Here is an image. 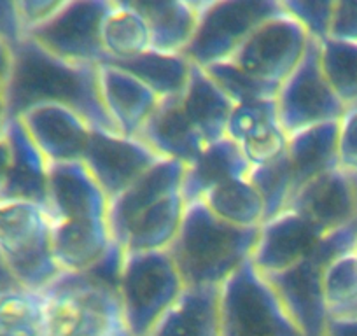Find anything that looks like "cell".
I'll list each match as a JSON object with an SVG mask.
<instances>
[{
    "label": "cell",
    "instance_id": "obj_33",
    "mask_svg": "<svg viewBox=\"0 0 357 336\" xmlns=\"http://www.w3.org/2000/svg\"><path fill=\"white\" fill-rule=\"evenodd\" d=\"M219 84L222 91L228 95L233 105L242 104H252V102H263V100H275L277 88L264 84V82L257 81L252 75L245 74L240 67H236L231 61H222V63L212 65V67L205 68Z\"/></svg>",
    "mask_w": 357,
    "mask_h": 336
},
{
    "label": "cell",
    "instance_id": "obj_13",
    "mask_svg": "<svg viewBox=\"0 0 357 336\" xmlns=\"http://www.w3.org/2000/svg\"><path fill=\"white\" fill-rule=\"evenodd\" d=\"M322 235L294 211H284L261 224L250 261L263 275H275L317 254Z\"/></svg>",
    "mask_w": 357,
    "mask_h": 336
},
{
    "label": "cell",
    "instance_id": "obj_37",
    "mask_svg": "<svg viewBox=\"0 0 357 336\" xmlns=\"http://www.w3.org/2000/svg\"><path fill=\"white\" fill-rule=\"evenodd\" d=\"M25 39L26 30L20 16L18 4L9 0H0V43L13 51Z\"/></svg>",
    "mask_w": 357,
    "mask_h": 336
},
{
    "label": "cell",
    "instance_id": "obj_19",
    "mask_svg": "<svg viewBox=\"0 0 357 336\" xmlns=\"http://www.w3.org/2000/svg\"><path fill=\"white\" fill-rule=\"evenodd\" d=\"M98 88L116 132L137 139L160 98L135 75L112 63L98 65Z\"/></svg>",
    "mask_w": 357,
    "mask_h": 336
},
{
    "label": "cell",
    "instance_id": "obj_28",
    "mask_svg": "<svg viewBox=\"0 0 357 336\" xmlns=\"http://www.w3.org/2000/svg\"><path fill=\"white\" fill-rule=\"evenodd\" d=\"M112 65H118L119 68L135 75L160 100L181 97L186 90L193 68V63L184 54L160 53L154 49L133 60Z\"/></svg>",
    "mask_w": 357,
    "mask_h": 336
},
{
    "label": "cell",
    "instance_id": "obj_43",
    "mask_svg": "<svg viewBox=\"0 0 357 336\" xmlns=\"http://www.w3.org/2000/svg\"><path fill=\"white\" fill-rule=\"evenodd\" d=\"M11 67V49L0 43V79L4 81Z\"/></svg>",
    "mask_w": 357,
    "mask_h": 336
},
{
    "label": "cell",
    "instance_id": "obj_32",
    "mask_svg": "<svg viewBox=\"0 0 357 336\" xmlns=\"http://www.w3.org/2000/svg\"><path fill=\"white\" fill-rule=\"evenodd\" d=\"M250 183L259 191L264 204V215L268 219L284 212L294 197V177L287 154L284 153L270 163L250 168Z\"/></svg>",
    "mask_w": 357,
    "mask_h": 336
},
{
    "label": "cell",
    "instance_id": "obj_44",
    "mask_svg": "<svg viewBox=\"0 0 357 336\" xmlns=\"http://www.w3.org/2000/svg\"><path fill=\"white\" fill-rule=\"evenodd\" d=\"M345 174L350 177V183H352V186H354V194H356V205H357V174H349V172H345ZM356 224H357V221H356Z\"/></svg>",
    "mask_w": 357,
    "mask_h": 336
},
{
    "label": "cell",
    "instance_id": "obj_41",
    "mask_svg": "<svg viewBox=\"0 0 357 336\" xmlns=\"http://www.w3.org/2000/svg\"><path fill=\"white\" fill-rule=\"evenodd\" d=\"M9 170V146L6 137H0V194L4 191Z\"/></svg>",
    "mask_w": 357,
    "mask_h": 336
},
{
    "label": "cell",
    "instance_id": "obj_24",
    "mask_svg": "<svg viewBox=\"0 0 357 336\" xmlns=\"http://www.w3.org/2000/svg\"><path fill=\"white\" fill-rule=\"evenodd\" d=\"M146 18L151 32V49L183 54L190 46L200 18L202 2L160 0L133 2Z\"/></svg>",
    "mask_w": 357,
    "mask_h": 336
},
{
    "label": "cell",
    "instance_id": "obj_30",
    "mask_svg": "<svg viewBox=\"0 0 357 336\" xmlns=\"http://www.w3.org/2000/svg\"><path fill=\"white\" fill-rule=\"evenodd\" d=\"M322 296L329 319L357 315V256L343 252L322 272Z\"/></svg>",
    "mask_w": 357,
    "mask_h": 336
},
{
    "label": "cell",
    "instance_id": "obj_2",
    "mask_svg": "<svg viewBox=\"0 0 357 336\" xmlns=\"http://www.w3.org/2000/svg\"><path fill=\"white\" fill-rule=\"evenodd\" d=\"M184 165L160 160L139 181L109 201L112 242L128 252L168 250L183 222Z\"/></svg>",
    "mask_w": 357,
    "mask_h": 336
},
{
    "label": "cell",
    "instance_id": "obj_42",
    "mask_svg": "<svg viewBox=\"0 0 357 336\" xmlns=\"http://www.w3.org/2000/svg\"><path fill=\"white\" fill-rule=\"evenodd\" d=\"M9 114H8V104H6V91H4V81L0 79V137H4L6 128H8Z\"/></svg>",
    "mask_w": 357,
    "mask_h": 336
},
{
    "label": "cell",
    "instance_id": "obj_9",
    "mask_svg": "<svg viewBox=\"0 0 357 336\" xmlns=\"http://www.w3.org/2000/svg\"><path fill=\"white\" fill-rule=\"evenodd\" d=\"M277 116L287 137L328 123H338L347 111L321 67L319 40L310 39L303 60L280 84Z\"/></svg>",
    "mask_w": 357,
    "mask_h": 336
},
{
    "label": "cell",
    "instance_id": "obj_21",
    "mask_svg": "<svg viewBox=\"0 0 357 336\" xmlns=\"http://www.w3.org/2000/svg\"><path fill=\"white\" fill-rule=\"evenodd\" d=\"M137 139L147 144L163 160L178 161L184 167L197 160L207 147L204 137L184 112L178 97L160 100Z\"/></svg>",
    "mask_w": 357,
    "mask_h": 336
},
{
    "label": "cell",
    "instance_id": "obj_39",
    "mask_svg": "<svg viewBox=\"0 0 357 336\" xmlns=\"http://www.w3.org/2000/svg\"><path fill=\"white\" fill-rule=\"evenodd\" d=\"M324 336H357V315L329 319Z\"/></svg>",
    "mask_w": 357,
    "mask_h": 336
},
{
    "label": "cell",
    "instance_id": "obj_10",
    "mask_svg": "<svg viewBox=\"0 0 357 336\" xmlns=\"http://www.w3.org/2000/svg\"><path fill=\"white\" fill-rule=\"evenodd\" d=\"M308 44L310 36L307 30L282 8L250 33L229 61L257 81L279 90L303 60Z\"/></svg>",
    "mask_w": 357,
    "mask_h": 336
},
{
    "label": "cell",
    "instance_id": "obj_14",
    "mask_svg": "<svg viewBox=\"0 0 357 336\" xmlns=\"http://www.w3.org/2000/svg\"><path fill=\"white\" fill-rule=\"evenodd\" d=\"M287 208L303 215L322 235L357 228L354 186L342 168H333L300 188Z\"/></svg>",
    "mask_w": 357,
    "mask_h": 336
},
{
    "label": "cell",
    "instance_id": "obj_26",
    "mask_svg": "<svg viewBox=\"0 0 357 336\" xmlns=\"http://www.w3.org/2000/svg\"><path fill=\"white\" fill-rule=\"evenodd\" d=\"M286 154L296 194V191L312 179L338 168V123L319 125L294 133L289 137Z\"/></svg>",
    "mask_w": 357,
    "mask_h": 336
},
{
    "label": "cell",
    "instance_id": "obj_36",
    "mask_svg": "<svg viewBox=\"0 0 357 336\" xmlns=\"http://www.w3.org/2000/svg\"><path fill=\"white\" fill-rule=\"evenodd\" d=\"M329 39L357 44V0L335 2Z\"/></svg>",
    "mask_w": 357,
    "mask_h": 336
},
{
    "label": "cell",
    "instance_id": "obj_20",
    "mask_svg": "<svg viewBox=\"0 0 357 336\" xmlns=\"http://www.w3.org/2000/svg\"><path fill=\"white\" fill-rule=\"evenodd\" d=\"M4 137L9 146V170L0 201H23L46 208L50 161L18 119H9Z\"/></svg>",
    "mask_w": 357,
    "mask_h": 336
},
{
    "label": "cell",
    "instance_id": "obj_6",
    "mask_svg": "<svg viewBox=\"0 0 357 336\" xmlns=\"http://www.w3.org/2000/svg\"><path fill=\"white\" fill-rule=\"evenodd\" d=\"M0 256L23 289L43 291L61 275L51 247L46 208L0 201Z\"/></svg>",
    "mask_w": 357,
    "mask_h": 336
},
{
    "label": "cell",
    "instance_id": "obj_29",
    "mask_svg": "<svg viewBox=\"0 0 357 336\" xmlns=\"http://www.w3.org/2000/svg\"><path fill=\"white\" fill-rule=\"evenodd\" d=\"M202 204L221 221L238 228H261L266 219L263 198L249 177L219 184L202 198Z\"/></svg>",
    "mask_w": 357,
    "mask_h": 336
},
{
    "label": "cell",
    "instance_id": "obj_12",
    "mask_svg": "<svg viewBox=\"0 0 357 336\" xmlns=\"http://www.w3.org/2000/svg\"><path fill=\"white\" fill-rule=\"evenodd\" d=\"M160 160L163 158L140 139L105 130H91L81 163L111 201Z\"/></svg>",
    "mask_w": 357,
    "mask_h": 336
},
{
    "label": "cell",
    "instance_id": "obj_7",
    "mask_svg": "<svg viewBox=\"0 0 357 336\" xmlns=\"http://www.w3.org/2000/svg\"><path fill=\"white\" fill-rule=\"evenodd\" d=\"M183 279L168 250L128 252L118 277L119 305L133 336H146L184 293Z\"/></svg>",
    "mask_w": 357,
    "mask_h": 336
},
{
    "label": "cell",
    "instance_id": "obj_5",
    "mask_svg": "<svg viewBox=\"0 0 357 336\" xmlns=\"http://www.w3.org/2000/svg\"><path fill=\"white\" fill-rule=\"evenodd\" d=\"M221 336H303L270 280L247 261L218 293Z\"/></svg>",
    "mask_w": 357,
    "mask_h": 336
},
{
    "label": "cell",
    "instance_id": "obj_35",
    "mask_svg": "<svg viewBox=\"0 0 357 336\" xmlns=\"http://www.w3.org/2000/svg\"><path fill=\"white\" fill-rule=\"evenodd\" d=\"M338 168L357 174V105L347 107L338 121Z\"/></svg>",
    "mask_w": 357,
    "mask_h": 336
},
{
    "label": "cell",
    "instance_id": "obj_17",
    "mask_svg": "<svg viewBox=\"0 0 357 336\" xmlns=\"http://www.w3.org/2000/svg\"><path fill=\"white\" fill-rule=\"evenodd\" d=\"M50 221L109 219V198L81 161L50 165Z\"/></svg>",
    "mask_w": 357,
    "mask_h": 336
},
{
    "label": "cell",
    "instance_id": "obj_16",
    "mask_svg": "<svg viewBox=\"0 0 357 336\" xmlns=\"http://www.w3.org/2000/svg\"><path fill=\"white\" fill-rule=\"evenodd\" d=\"M326 265L328 263L315 254L286 272L264 275L303 336H324L329 321L322 296V272Z\"/></svg>",
    "mask_w": 357,
    "mask_h": 336
},
{
    "label": "cell",
    "instance_id": "obj_1",
    "mask_svg": "<svg viewBox=\"0 0 357 336\" xmlns=\"http://www.w3.org/2000/svg\"><path fill=\"white\" fill-rule=\"evenodd\" d=\"M4 91L9 119L37 105L56 104L77 112L93 130L118 133L102 104L97 65L61 60L30 37L11 51Z\"/></svg>",
    "mask_w": 357,
    "mask_h": 336
},
{
    "label": "cell",
    "instance_id": "obj_11",
    "mask_svg": "<svg viewBox=\"0 0 357 336\" xmlns=\"http://www.w3.org/2000/svg\"><path fill=\"white\" fill-rule=\"evenodd\" d=\"M111 0H65L46 23L29 33L40 47L61 60L81 65L105 63L100 25Z\"/></svg>",
    "mask_w": 357,
    "mask_h": 336
},
{
    "label": "cell",
    "instance_id": "obj_3",
    "mask_svg": "<svg viewBox=\"0 0 357 336\" xmlns=\"http://www.w3.org/2000/svg\"><path fill=\"white\" fill-rule=\"evenodd\" d=\"M259 228H238L221 221L202 201L188 204L177 236L168 247L186 287H221L250 261Z\"/></svg>",
    "mask_w": 357,
    "mask_h": 336
},
{
    "label": "cell",
    "instance_id": "obj_45",
    "mask_svg": "<svg viewBox=\"0 0 357 336\" xmlns=\"http://www.w3.org/2000/svg\"><path fill=\"white\" fill-rule=\"evenodd\" d=\"M354 252H356V256H357V240H356V247H354Z\"/></svg>",
    "mask_w": 357,
    "mask_h": 336
},
{
    "label": "cell",
    "instance_id": "obj_18",
    "mask_svg": "<svg viewBox=\"0 0 357 336\" xmlns=\"http://www.w3.org/2000/svg\"><path fill=\"white\" fill-rule=\"evenodd\" d=\"M226 137L236 144L250 167L277 160L289 144L277 116L275 100L235 105L226 126Z\"/></svg>",
    "mask_w": 357,
    "mask_h": 336
},
{
    "label": "cell",
    "instance_id": "obj_25",
    "mask_svg": "<svg viewBox=\"0 0 357 336\" xmlns=\"http://www.w3.org/2000/svg\"><path fill=\"white\" fill-rule=\"evenodd\" d=\"M219 287H186L146 336H221Z\"/></svg>",
    "mask_w": 357,
    "mask_h": 336
},
{
    "label": "cell",
    "instance_id": "obj_23",
    "mask_svg": "<svg viewBox=\"0 0 357 336\" xmlns=\"http://www.w3.org/2000/svg\"><path fill=\"white\" fill-rule=\"evenodd\" d=\"M178 98L207 146L226 137V126L235 105L205 68L193 65L186 90Z\"/></svg>",
    "mask_w": 357,
    "mask_h": 336
},
{
    "label": "cell",
    "instance_id": "obj_31",
    "mask_svg": "<svg viewBox=\"0 0 357 336\" xmlns=\"http://www.w3.org/2000/svg\"><path fill=\"white\" fill-rule=\"evenodd\" d=\"M321 67L345 107L357 105V44L336 39L319 40Z\"/></svg>",
    "mask_w": 357,
    "mask_h": 336
},
{
    "label": "cell",
    "instance_id": "obj_40",
    "mask_svg": "<svg viewBox=\"0 0 357 336\" xmlns=\"http://www.w3.org/2000/svg\"><path fill=\"white\" fill-rule=\"evenodd\" d=\"M15 289H23V287L20 286L18 280L15 279V275L9 270V266L6 265L4 258L0 256V296H4V294L11 293Z\"/></svg>",
    "mask_w": 357,
    "mask_h": 336
},
{
    "label": "cell",
    "instance_id": "obj_34",
    "mask_svg": "<svg viewBox=\"0 0 357 336\" xmlns=\"http://www.w3.org/2000/svg\"><path fill=\"white\" fill-rule=\"evenodd\" d=\"M287 15L293 16L310 36V39L324 40L329 37L333 9L335 2H319V0H291L282 2Z\"/></svg>",
    "mask_w": 357,
    "mask_h": 336
},
{
    "label": "cell",
    "instance_id": "obj_38",
    "mask_svg": "<svg viewBox=\"0 0 357 336\" xmlns=\"http://www.w3.org/2000/svg\"><path fill=\"white\" fill-rule=\"evenodd\" d=\"M65 0H22L18 4L20 16L25 25L26 37L33 29L46 23L53 15H56L58 9L63 6Z\"/></svg>",
    "mask_w": 357,
    "mask_h": 336
},
{
    "label": "cell",
    "instance_id": "obj_8",
    "mask_svg": "<svg viewBox=\"0 0 357 336\" xmlns=\"http://www.w3.org/2000/svg\"><path fill=\"white\" fill-rule=\"evenodd\" d=\"M280 9L282 4L275 0L202 2L197 30L183 54L202 68L229 61L250 33Z\"/></svg>",
    "mask_w": 357,
    "mask_h": 336
},
{
    "label": "cell",
    "instance_id": "obj_15",
    "mask_svg": "<svg viewBox=\"0 0 357 336\" xmlns=\"http://www.w3.org/2000/svg\"><path fill=\"white\" fill-rule=\"evenodd\" d=\"M18 121L50 165L81 161L93 130L77 112L56 104L37 105Z\"/></svg>",
    "mask_w": 357,
    "mask_h": 336
},
{
    "label": "cell",
    "instance_id": "obj_4",
    "mask_svg": "<svg viewBox=\"0 0 357 336\" xmlns=\"http://www.w3.org/2000/svg\"><path fill=\"white\" fill-rule=\"evenodd\" d=\"M44 336H133L118 291L86 273H61L40 291Z\"/></svg>",
    "mask_w": 357,
    "mask_h": 336
},
{
    "label": "cell",
    "instance_id": "obj_22",
    "mask_svg": "<svg viewBox=\"0 0 357 336\" xmlns=\"http://www.w3.org/2000/svg\"><path fill=\"white\" fill-rule=\"evenodd\" d=\"M250 163L235 142L222 137L221 140L208 144L197 160L184 167L183 198L184 204L202 201V198L228 181L249 177Z\"/></svg>",
    "mask_w": 357,
    "mask_h": 336
},
{
    "label": "cell",
    "instance_id": "obj_27",
    "mask_svg": "<svg viewBox=\"0 0 357 336\" xmlns=\"http://www.w3.org/2000/svg\"><path fill=\"white\" fill-rule=\"evenodd\" d=\"M105 63L133 60L151 51V32L146 18L133 2H109L100 25Z\"/></svg>",
    "mask_w": 357,
    "mask_h": 336
}]
</instances>
